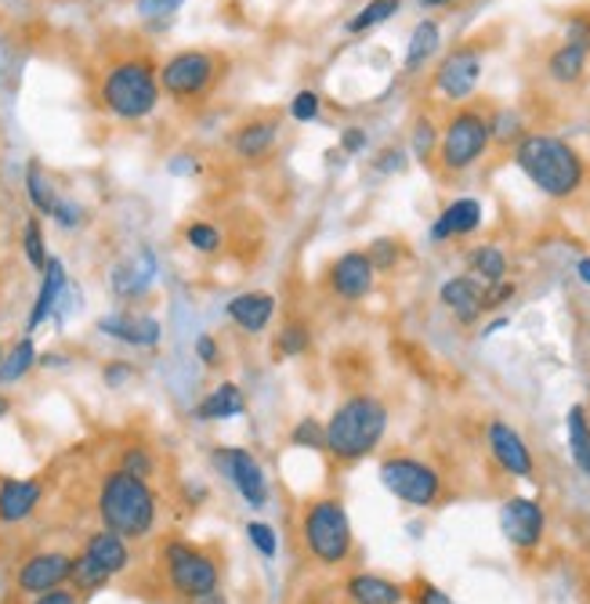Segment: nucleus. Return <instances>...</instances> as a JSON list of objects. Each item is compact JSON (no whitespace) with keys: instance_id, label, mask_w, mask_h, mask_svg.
Instances as JSON below:
<instances>
[{"instance_id":"obj_1","label":"nucleus","mask_w":590,"mask_h":604,"mask_svg":"<svg viewBox=\"0 0 590 604\" xmlns=\"http://www.w3.org/2000/svg\"><path fill=\"white\" fill-rule=\"evenodd\" d=\"M515 167L537 185L547 199H576L587 185V160L572 142L558 134L532 131L515 145Z\"/></svg>"},{"instance_id":"obj_2","label":"nucleus","mask_w":590,"mask_h":604,"mask_svg":"<svg viewBox=\"0 0 590 604\" xmlns=\"http://www.w3.org/2000/svg\"><path fill=\"white\" fill-rule=\"evenodd\" d=\"M94 511H99L102 529L123 535L128 543H139L145 535H153V529H156L160 496L145 478H134L128 471H120V467H113V471H105L99 482Z\"/></svg>"},{"instance_id":"obj_3","label":"nucleus","mask_w":590,"mask_h":604,"mask_svg":"<svg viewBox=\"0 0 590 604\" xmlns=\"http://www.w3.org/2000/svg\"><path fill=\"white\" fill-rule=\"evenodd\" d=\"M163 99L160 91V65L149 54H123L109 62L99 84V102L109 116L123 123H139L156 113Z\"/></svg>"},{"instance_id":"obj_4","label":"nucleus","mask_w":590,"mask_h":604,"mask_svg":"<svg viewBox=\"0 0 590 604\" xmlns=\"http://www.w3.org/2000/svg\"><path fill=\"white\" fill-rule=\"evenodd\" d=\"M388 406L377 395H348L326 420V452L340 467H352L374 452L388 434Z\"/></svg>"},{"instance_id":"obj_5","label":"nucleus","mask_w":590,"mask_h":604,"mask_svg":"<svg viewBox=\"0 0 590 604\" xmlns=\"http://www.w3.org/2000/svg\"><path fill=\"white\" fill-rule=\"evenodd\" d=\"M301 546L319 569H340L355 554V529L340 496H315L301 506Z\"/></svg>"},{"instance_id":"obj_6","label":"nucleus","mask_w":590,"mask_h":604,"mask_svg":"<svg viewBox=\"0 0 590 604\" xmlns=\"http://www.w3.org/2000/svg\"><path fill=\"white\" fill-rule=\"evenodd\" d=\"M225 76H228V59L222 51L185 48V51H174L171 59L160 65V91L167 94L174 105H203L225 84Z\"/></svg>"},{"instance_id":"obj_7","label":"nucleus","mask_w":590,"mask_h":604,"mask_svg":"<svg viewBox=\"0 0 590 604\" xmlns=\"http://www.w3.org/2000/svg\"><path fill=\"white\" fill-rule=\"evenodd\" d=\"M492 145V131H489V113L482 105H452L449 116L442 123V134H438V171L442 174H468L471 167L482 163V156Z\"/></svg>"},{"instance_id":"obj_8","label":"nucleus","mask_w":590,"mask_h":604,"mask_svg":"<svg viewBox=\"0 0 590 604\" xmlns=\"http://www.w3.org/2000/svg\"><path fill=\"white\" fill-rule=\"evenodd\" d=\"M163 572H167L171 594L182 601L211 594V590L222 586V561H217V554L189 540L163 543Z\"/></svg>"},{"instance_id":"obj_9","label":"nucleus","mask_w":590,"mask_h":604,"mask_svg":"<svg viewBox=\"0 0 590 604\" xmlns=\"http://www.w3.org/2000/svg\"><path fill=\"white\" fill-rule=\"evenodd\" d=\"M377 478L406 506H420L424 511V506H438L446 500V478L438 474V467H431L420 457H406V452L384 457L377 467Z\"/></svg>"},{"instance_id":"obj_10","label":"nucleus","mask_w":590,"mask_h":604,"mask_svg":"<svg viewBox=\"0 0 590 604\" xmlns=\"http://www.w3.org/2000/svg\"><path fill=\"white\" fill-rule=\"evenodd\" d=\"M211 460L214 467L222 471L225 482L236 489V496L251 506V511H265L268 500H272V485H268V474L261 460L254 457L251 449H240V446H214L211 449Z\"/></svg>"},{"instance_id":"obj_11","label":"nucleus","mask_w":590,"mask_h":604,"mask_svg":"<svg viewBox=\"0 0 590 604\" xmlns=\"http://www.w3.org/2000/svg\"><path fill=\"white\" fill-rule=\"evenodd\" d=\"M482 70H486V48L478 40H468V44H457L442 54V62L435 65L431 88L449 105H464L475 94L478 80H482Z\"/></svg>"},{"instance_id":"obj_12","label":"nucleus","mask_w":590,"mask_h":604,"mask_svg":"<svg viewBox=\"0 0 590 604\" xmlns=\"http://www.w3.org/2000/svg\"><path fill=\"white\" fill-rule=\"evenodd\" d=\"M500 532L518 554H532L543 546L547 535V511L532 496H507L500 503Z\"/></svg>"},{"instance_id":"obj_13","label":"nucleus","mask_w":590,"mask_h":604,"mask_svg":"<svg viewBox=\"0 0 590 604\" xmlns=\"http://www.w3.org/2000/svg\"><path fill=\"white\" fill-rule=\"evenodd\" d=\"M323 283H326V290H330V297L345 300V305H359V300L374 294L377 268H374V260L366 257V250H345L326 265Z\"/></svg>"},{"instance_id":"obj_14","label":"nucleus","mask_w":590,"mask_h":604,"mask_svg":"<svg viewBox=\"0 0 590 604\" xmlns=\"http://www.w3.org/2000/svg\"><path fill=\"white\" fill-rule=\"evenodd\" d=\"M486 449L503 474L521 478V482H532V478H537V457H532L529 442L507 420L497 417L486 423Z\"/></svg>"},{"instance_id":"obj_15","label":"nucleus","mask_w":590,"mask_h":604,"mask_svg":"<svg viewBox=\"0 0 590 604\" xmlns=\"http://www.w3.org/2000/svg\"><path fill=\"white\" fill-rule=\"evenodd\" d=\"M73 572V554L65 551H37L30 557L19 561L16 569V590L26 597L48 594V590H59L70 583Z\"/></svg>"},{"instance_id":"obj_16","label":"nucleus","mask_w":590,"mask_h":604,"mask_svg":"<svg viewBox=\"0 0 590 604\" xmlns=\"http://www.w3.org/2000/svg\"><path fill=\"white\" fill-rule=\"evenodd\" d=\"M99 334H105L109 340H120V345L128 348H156L163 340V323L156 315L116 308L99 319Z\"/></svg>"},{"instance_id":"obj_17","label":"nucleus","mask_w":590,"mask_h":604,"mask_svg":"<svg viewBox=\"0 0 590 604\" xmlns=\"http://www.w3.org/2000/svg\"><path fill=\"white\" fill-rule=\"evenodd\" d=\"M276 311H279V300L268 290H243L225 300V319L246 337L265 334V329L276 323Z\"/></svg>"},{"instance_id":"obj_18","label":"nucleus","mask_w":590,"mask_h":604,"mask_svg":"<svg viewBox=\"0 0 590 604\" xmlns=\"http://www.w3.org/2000/svg\"><path fill=\"white\" fill-rule=\"evenodd\" d=\"M279 134H283V123L276 113H261L243 120L236 134H232V153H236L243 163H265L279 145Z\"/></svg>"},{"instance_id":"obj_19","label":"nucleus","mask_w":590,"mask_h":604,"mask_svg":"<svg viewBox=\"0 0 590 604\" xmlns=\"http://www.w3.org/2000/svg\"><path fill=\"white\" fill-rule=\"evenodd\" d=\"M438 305L460 326H475L486 315V283H478L475 276H449L438 286Z\"/></svg>"},{"instance_id":"obj_20","label":"nucleus","mask_w":590,"mask_h":604,"mask_svg":"<svg viewBox=\"0 0 590 604\" xmlns=\"http://www.w3.org/2000/svg\"><path fill=\"white\" fill-rule=\"evenodd\" d=\"M44 500L40 478H0V525H22Z\"/></svg>"},{"instance_id":"obj_21","label":"nucleus","mask_w":590,"mask_h":604,"mask_svg":"<svg viewBox=\"0 0 590 604\" xmlns=\"http://www.w3.org/2000/svg\"><path fill=\"white\" fill-rule=\"evenodd\" d=\"M482 203L471 199V196H460V199H452L442 207V214L435 217V225H431V239L435 243H449V239H468L475 236L478 228H482Z\"/></svg>"},{"instance_id":"obj_22","label":"nucleus","mask_w":590,"mask_h":604,"mask_svg":"<svg viewBox=\"0 0 590 604\" xmlns=\"http://www.w3.org/2000/svg\"><path fill=\"white\" fill-rule=\"evenodd\" d=\"M156 283V257L142 250L139 257L131 260H120L109 276V286H113V297L116 300H142Z\"/></svg>"},{"instance_id":"obj_23","label":"nucleus","mask_w":590,"mask_h":604,"mask_svg":"<svg viewBox=\"0 0 590 604\" xmlns=\"http://www.w3.org/2000/svg\"><path fill=\"white\" fill-rule=\"evenodd\" d=\"M345 601L348 604H406L409 590L403 583L388 580V575L355 572L345 580Z\"/></svg>"},{"instance_id":"obj_24","label":"nucleus","mask_w":590,"mask_h":604,"mask_svg":"<svg viewBox=\"0 0 590 604\" xmlns=\"http://www.w3.org/2000/svg\"><path fill=\"white\" fill-rule=\"evenodd\" d=\"M65 265L59 257H48V265L44 272H40V290H37V300H33V308H30V319H26V334H37V326H44L54 308L62 305V297H65Z\"/></svg>"},{"instance_id":"obj_25","label":"nucleus","mask_w":590,"mask_h":604,"mask_svg":"<svg viewBox=\"0 0 590 604\" xmlns=\"http://www.w3.org/2000/svg\"><path fill=\"white\" fill-rule=\"evenodd\" d=\"M243 413H246V395L240 383H232V380L214 383V388L196 402L200 423H222V420H236Z\"/></svg>"},{"instance_id":"obj_26","label":"nucleus","mask_w":590,"mask_h":604,"mask_svg":"<svg viewBox=\"0 0 590 604\" xmlns=\"http://www.w3.org/2000/svg\"><path fill=\"white\" fill-rule=\"evenodd\" d=\"M84 554L88 557H94L99 565L113 575H123L131 569V543L123 540V535H116V532H109V529H94L88 540H84Z\"/></svg>"},{"instance_id":"obj_27","label":"nucleus","mask_w":590,"mask_h":604,"mask_svg":"<svg viewBox=\"0 0 590 604\" xmlns=\"http://www.w3.org/2000/svg\"><path fill=\"white\" fill-rule=\"evenodd\" d=\"M438 48H442V25H438L435 19H420L414 25V33H409V44H406V59H403V70L406 73H417L424 70Z\"/></svg>"},{"instance_id":"obj_28","label":"nucleus","mask_w":590,"mask_h":604,"mask_svg":"<svg viewBox=\"0 0 590 604\" xmlns=\"http://www.w3.org/2000/svg\"><path fill=\"white\" fill-rule=\"evenodd\" d=\"M566 438H569V457L587 482H590V413L583 402L569 406L566 413Z\"/></svg>"},{"instance_id":"obj_29","label":"nucleus","mask_w":590,"mask_h":604,"mask_svg":"<svg viewBox=\"0 0 590 604\" xmlns=\"http://www.w3.org/2000/svg\"><path fill=\"white\" fill-rule=\"evenodd\" d=\"M587 59H590L587 51L572 48V44H558L551 54H547V76L561 88H576L587 73Z\"/></svg>"},{"instance_id":"obj_30","label":"nucleus","mask_w":590,"mask_h":604,"mask_svg":"<svg viewBox=\"0 0 590 604\" xmlns=\"http://www.w3.org/2000/svg\"><path fill=\"white\" fill-rule=\"evenodd\" d=\"M507 272H511V260H507L503 246H497V243H482L468 254V276H475L478 283H486V286L503 283Z\"/></svg>"},{"instance_id":"obj_31","label":"nucleus","mask_w":590,"mask_h":604,"mask_svg":"<svg viewBox=\"0 0 590 604\" xmlns=\"http://www.w3.org/2000/svg\"><path fill=\"white\" fill-rule=\"evenodd\" d=\"M33 369H37V345L33 337L26 334L4 351V359H0V383H19L30 377Z\"/></svg>"},{"instance_id":"obj_32","label":"nucleus","mask_w":590,"mask_h":604,"mask_svg":"<svg viewBox=\"0 0 590 604\" xmlns=\"http://www.w3.org/2000/svg\"><path fill=\"white\" fill-rule=\"evenodd\" d=\"M315 345V337H312V326L305 319H286L279 326V334H276V345H272V355L276 359H301V355H308Z\"/></svg>"},{"instance_id":"obj_33","label":"nucleus","mask_w":590,"mask_h":604,"mask_svg":"<svg viewBox=\"0 0 590 604\" xmlns=\"http://www.w3.org/2000/svg\"><path fill=\"white\" fill-rule=\"evenodd\" d=\"M26 196H30L33 211L51 217L54 214V203H59V188L51 185V177L44 174V167H40L37 160H30V167H26Z\"/></svg>"},{"instance_id":"obj_34","label":"nucleus","mask_w":590,"mask_h":604,"mask_svg":"<svg viewBox=\"0 0 590 604\" xmlns=\"http://www.w3.org/2000/svg\"><path fill=\"white\" fill-rule=\"evenodd\" d=\"M70 583H73V590H77L80 597H91V594H99V590H105L109 583H113V575H109L94 557H88L84 551H80V554L73 557Z\"/></svg>"},{"instance_id":"obj_35","label":"nucleus","mask_w":590,"mask_h":604,"mask_svg":"<svg viewBox=\"0 0 590 604\" xmlns=\"http://www.w3.org/2000/svg\"><path fill=\"white\" fill-rule=\"evenodd\" d=\"M399 8H403V0H369V4H363L355 16L348 19L345 30L352 37H363L369 30H377V25H384L391 16H399Z\"/></svg>"},{"instance_id":"obj_36","label":"nucleus","mask_w":590,"mask_h":604,"mask_svg":"<svg viewBox=\"0 0 590 604\" xmlns=\"http://www.w3.org/2000/svg\"><path fill=\"white\" fill-rule=\"evenodd\" d=\"M438 134H442V127H438V123L428 113H420L414 120V131H409V153H414V160L435 163V156H438Z\"/></svg>"},{"instance_id":"obj_37","label":"nucleus","mask_w":590,"mask_h":604,"mask_svg":"<svg viewBox=\"0 0 590 604\" xmlns=\"http://www.w3.org/2000/svg\"><path fill=\"white\" fill-rule=\"evenodd\" d=\"M182 239L192 254H203V257H214V254H222V246H225V236H222V228L211 225V222H189L182 228Z\"/></svg>"},{"instance_id":"obj_38","label":"nucleus","mask_w":590,"mask_h":604,"mask_svg":"<svg viewBox=\"0 0 590 604\" xmlns=\"http://www.w3.org/2000/svg\"><path fill=\"white\" fill-rule=\"evenodd\" d=\"M489 131L497 145H518L526 139V123H521L515 109H497V113H489Z\"/></svg>"},{"instance_id":"obj_39","label":"nucleus","mask_w":590,"mask_h":604,"mask_svg":"<svg viewBox=\"0 0 590 604\" xmlns=\"http://www.w3.org/2000/svg\"><path fill=\"white\" fill-rule=\"evenodd\" d=\"M403 243L399 239H391V236H380L366 246V257L374 260V268H377V276H388V272H395L403 265Z\"/></svg>"},{"instance_id":"obj_40","label":"nucleus","mask_w":590,"mask_h":604,"mask_svg":"<svg viewBox=\"0 0 590 604\" xmlns=\"http://www.w3.org/2000/svg\"><path fill=\"white\" fill-rule=\"evenodd\" d=\"M22 254L30 260V268L44 272L48 265V239H44V228H40V217H30V222L22 225Z\"/></svg>"},{"instance_id":"obj_41","label":"nucleus","mask_w":590,"mask_h":604,"mask_svg":"<svg viewBox=\"0 0 590 604\" xmlns=\"http://www.w3.org/2000/svg\"><path fill=\"white\" fill-rule=\"evenodd\" d=\"M291 446L294 449H312V452H326V423L315 420V417H305L294 423L291 431Z\"/></svg>"},{"instance_id":"obj_42","label":"nucleus","mask_w":590,"mask_h":604,"mask_svg":"<svg viewBox=\"0 0 590 604\" xmlns=\"http://www.w3.org/2000/svg\"><path fill=\"white\" fill-rule=\"evenodd\" d=\"M120 471H128L134 478H153L156 474V457H153V449H145V446H128L120 452Z\"/></svg>"},{"instance_id":"obj_43","label":"nucleus","mask_w":590,"mask_h":604,"mask_svg":"<svg viewBox=\"0 0 590 604\" xmlns=\"http://www.w3.org/2000/svg\"><path fill=\"white\" fill-rule=\"evenodd\" d=\"M243 535L251 540V546L254 551L265 557V561H272L279 554V535H276V529L268 525V521H246V529H243Z\"/></svg>"},{"instance_id":"obj_44","label":"nucleus","mask_w":590,"mask_h":604,"mask_svg":"<svg viewBox=\"0 0 590 604\" xmlns=\"http://www.w3.org/2000/svg\"><path fill=\"white\" fill-rule=\"evenodd\" d=\"M286 113H291V120H297V123H315V120H319V113H323V99L305 88V91H297L294 99H291Z\"/></svg>"},{"instance_id":"obj_45","label":"nucleus","mask_w":590,"mask_h":604,"mask_svg":"<svg viewBox=\"0 0 590 604\" xmlns=\"http://www.w3.org/2000/svg\"><path fill=\"white\" fill-rule=\"evenodd\" d=\"M409 590V601L414 604H457L442 586H435L431 580H414V586H406Z\"/></svg>"},{"instance_id":"obj_46","label":"nucleus","mask_w":590,"mask_h":604,"mask_svg":"<svg viewBox=\"0 0 590 604\" xmlns=\"http://www.w3.org/2000/svg\"><path fill=\"white\" fill-rule=\"evenodd\" d=\"M54 225H59V228H80V225H84L88 222V211L84 207H80V203L77 199H59V203H54Z\"/></svg>"},{"instance_id":"obj_47","label":"nucleus","mask_w":590,"mask_h":604,"mask_svg":"<svg viewBox=\"0 0 590 604\" xmlns=\"http://www.w3.org/2000/svg\"><path fill=\"white\" fill-rule=\"evenodd\" d=\"M192 351H196V359L207 366V369H217L225 362V355H222V345H217V337L214 334H200L196 337V345H192Z\"/></svg>"},{"instance_id":"obj_48","label":"nucleus","mask_w":590,"mask_h":604,"mask_svg":"<svg viewBox=\"0 0 590 604\" xmlns=\"http://www.w3.org/2000/svg\"><path fill=\"white\" fill-rule=\"evenodd\" d=\"M561 44H572L590 54V16H572L566 22V40H561Z\"/></svg>"},{"instance_id":"obj_49","label":"nucleus","mask_w":590,"mask_h":604,"mask_svg":"<svg viewBox=\"0 0 590 604\" xmlns=\"http://www.w3.org/2000/svg\"><path fill=\"white\" fill-rule=\"evenodd\" d=\"M515 294H518V286H515L511 279L486 286V315H489V311H500L503 305H511Z\"/></svg>"},{"instance_id":"obj_50","label":"nucleus","mask_w":590,"mask_h":604,"mask_svg":"<svg viewBox=\"0 0 590 604\" xmlns=\"http://www.w3.org/2000/svg\"><path fill=\"white\" fill-rule=\"evenodd\" d=\"M182 4H185V0H134V8H139L142 19H167Z\"/></svg>"},{"instance_id":"obj_51","label":"nucleus","mask_w":590,"mask_h":604,"mask_svg":"<svg viewBox=\"0 0 590 604\" xmlns=\"http://www.w3.org/2000/svg\"><path fill=\"white\" fill-rule=\"evenodd\" d=\"M102 377L109 388H123L128 380H134V366L131 362H123V359H113L105 369H102Z\"/></svg>"},{"instance_id":"obj_52","label":"nucleus","mask_w":590,"mask_h":604,"mask_svg":"<svg viewBox=\"0 0 590 604\" xmlns=\"http://www.w3.org/2000/svg\"><path fill=\"white\" fill-rule=\"evenodd\" d=\"M406 167V153L403 149H384V153L374 160V171L377 174H399Z\"/></svg>"},{"instance_id":"obj_53","label":"nucleus","mask_w":590,"mask_h":604,"mask_svg":"<svg viewBox=\"0 0 590 604\" xmlns=\"http://www.w3.org/2000/svg\"><path fill=\"white\" fill-rule=\"evenodd\" d=\"M84 597L77 594L73 586H59V590H48V594H37L30 604H80Z\"/></svg>"},{"instance_id":"obj_54","label":"nucleus","mask_w":590,"mask_h":604,"mask_svg":"<svg viewBox=\"0 0 590 604\" xmlns=\"http://www.w3.org/2000/svg\"><path fill=\"white\" fill-rule=\"evenodd\" d=\"M340 149H345L348 156L363 153V149H366V131L363 127H348L345 134H340Z\"/></svg>"},{"instance_id":"obj_55","label":"nucleus","mask_w":590,"mask_h":604,"mask_svg":"<svg viewBox=\"0 0 590 604\" xmlns=\"http://www.w3.org/2000/svg\"><path fill=\"white\" fill-rule=\"evenodd\" d=\"M185 604H228V597L222 594V586H217V590H211V594H200V597H192Z\"/></svg>"},{"instance_id":"obj_56","label":"nucleus","mask_w":590,"mask_h":604,"mask_svg":"<svg viewBox=\"0 0 590 604\" xmlns=\"http://www.w3.org/2000/svg\"><path fill=\"white\" fill-rule=\"evenodd\" d=\"M576 279H580L583 286H590V257H580V260H576Z\"/></svg>"},{"instance_id":"obj_57","label":"nucleus","mask_w":590,"mask_h":604,"mask_svg":"<svg viewBox=\"0 0 590 604\" xmlns=\"http://www.w3.org/2000/svg\"><path fill=\"white\" fill-rule=\"evenodd\" d=\"M507 323H511V319H507V315H500V319H492V323L482 329V337H492V334H497V329H503Z\"/></svg>"},{"instance_id":"obj_58","label":"nucleus","mask_w":590,"mask_h":604,"mask_svg":"<svg viewBox=\"0 0 590 604\" xmlns=\"http://www.w3.org/2000/svg\"><path fill=\"white\" fill-rule=\"evenodd\" d=\"M446 4H452V0H420V8H446Z\"/></svg>"},{"instance_id":"obj_59","label":"nucleus","mask_w":590,"mask_h":604,"mask_svg":"<svg viewBox=\"0 0 590 604\" xmlns=\"http://www.w3.org/2000/svg\"><path fill=\"white\" fill-rule=\"evenodd\" d=\"M11 413V398L8 395H0V420H4Z\"/></svg>"},{"instance_id":"obj_60","label":"nucleus","mask_w":590,"mask_h":604,"mask_svg":"<svg viewBox=\"0 0 590 604\" xmlns=\"http://www.w3.org/2000/svg\"><path fill=\"white\" fill-rule=\"evenodd\" d=\"M0 359H4V345H0Z\"/></svg>"}]
</instances>
